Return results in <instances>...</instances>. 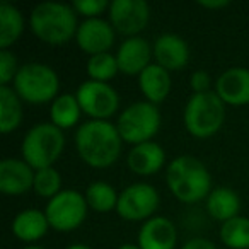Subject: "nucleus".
Instances as JSON below:
<instances>
[{"mask_svg": "<svg viewBox=\"0 0 249 249\" xmlns=\"http://www.w3.org/2000/svg\"><path fill=\"white\" fill-rule=\"evenodd\" d=\"M75 149L79 157L94 169H107L121 156L123 139L116 123L107 120L84 121L75 132Z\"/></svg>", "mask_w": 249, "mask_h": 249, "instance_id": "obj_1", "label": "nucleus"}, {"mask_svg": "<svg viewBox=\"0 0 249 249\" xmlns=\"http://www.w3.org/2000/svg\"><path fill=\"white\" fill-rule=\"evenodd\" d=\"M166 184L174 198L183 203L207 200L212 191V176L203 162L193 156H179L166 167Z\"/></svg>", "mask_w": 249, "mask_h": 249, "instance_id": "obj_2", "label": "nucleus"}, {"mask_svg": "<svg viewBox=\"0 0 249 249\" xmlns=\"http://www.w3.org/2000/svg\"><path fill=\"white\" fill-rule=\"evenodd\" d=\"M29 28L39 41L62 46L75 38L79 29L77 12L63 2H41L29 14Z\"/></svg>", "mask_w": 249, "mask_h": 249, "instance_id": "obj_3", "label": "nucleus"}, {"mask_svg": "<svg viewBox=\"0 0 249 249\" xmlns=\"http://www.w3.org/2000/svg\"><path fill=\"white\" fill-rule=\"evenodd\" d=\"M65 147L63 130L52 123L41 121L28 130L21 143V156L35 171L53 167Z\"/></svg>", "mask_w": 249, "mask_h": 249, "instance_id": "obj_4", "label": "nucleus"}, {"mask_svg": "<svg viewBox=\"0 0 249 249\" xmlns=\"http://www.w3.org/2000/svg\"><path fill=\"white\" fill-rule=\"evenodd\" d=\"M225 121V103L215 90L193 94L188 99L183 113L186 132L195 139L213 137Z\"/></svg>", "mask_w": 249, "mask_h": 249, "instance_id": "obj_5", "label": "nucleus"}, {"mask_svg": "<svg viewBox=\"0 0 249 249\" xmlns=\"http://www.w3.org/2000/svg\"><path fill=\"white\" fill-rule=\"evenodd\" d=\"M12 89L22 101L29 104H45L58 97L60 79L55 69L46 63L31 62L19 69Z\"/></svg>", "mask_w": 249, "mask_h": 249, "instance_id": "obj_6", "label": "nucleus"}, {"mask_svg": "<svg viewBox=\"0 0 249 249\" xmlns=\"http://www.w3.org/2000/svg\"><path fill=\"white\" fill-rule=\"evenodd\" d=\"M160 111L157 104L149 101H137L126 106L118 116L116 128L123 142L139 145L150 142L160 130Z\"/></svg>", "mask_w": 249, "mask_h": 249, "instance_id": "obj_7", "label": "nucleus"}, {"mask_svg": "<svg viewBox=\"0 0 249 249\" xmlns=\"http://www.w3.org/2000/svg\"><path fill=\"white\" fill-rule=\"evenodd\" d=\"M87 208L89 205L80 191L62 190L56 196L48 200L45 213L52 229L58 232H70L82 225L87 217Z\"/></svg>", "mask_w": 249, "mask_h": 249, "instance_id": "obj_8", "label": "nucleus"}, {"mask_svg": "<svg viewBox=\"0 0 249 249\" xmlns=\"http://www.w3.org/2000/svg\"><path fill=\"white\" fill-rule=\"evenodd\" d=\"M159 191L149 183H133L120 193L116 213L126 222H147L159 208Z\"/></svg>", "mask_w": 249, "mask_h": 249, "instance_id": "obj_9", "label": "nucleus"}, {"mask_svg": "<svg viewBox=\"0 0 249 249\" xmlns=\"http://www.w3.org/2000/svg\"><path fill=\"white\" fill-rule=\"evenodd\" d=\"M77 101L82 113L90 116V120H107L120 107V96L116 89L107 82L86 80L77 87Z\"/></svg>", "mask_w": 249, "mask_h": 249, "instance_id": "obj_10", "label": "nucleus"}, {"mask_svg": "<svg viewBox=\"0 0 249 249\" xmlns=\"http://www.w3.org/2000/svg\"><path fill=\"white\" fill-rule=\"evenodd\" d=\"M109 22L114 31L126 38L139 36L150 22V7L145 0H113Z\"/></svg>", "mask_w": 249, "mask_h": 249, "instance_id": "obj_11", "label": "nucleus"}, {"mask_svg": "<svg viewBox=\"0 0 249 249\" xmlns=\"http://www.w3.org/2000/svg\"><path fill=\"white\" fill-rule=\"evenodd\" d=\"M116 31L109 21L101 18L84 19L79 24L75 35V43L84 53L94 56L99 53H107L114 45Z\"/></svg>", "mask_w": 249, "mask_h": 249, "instance_id": "obj_12", "label": "nucleus"}, {"mask_svg": "<svg viewBox=\"0 0 249 249\" xmlns=\"http://www.w3.org/2000/svg\"><path fill=\"white\" fill-rule=\"evenodd\" d=\"M154 50L145 38L142 36L124 38L116 52L118 69L124 75H140L152 63L150 62Z\"/></svg>", "mask_w": 249, "mask_h": 249, "instance_id": "obj_13", "label": "nucleus"}, {"mask_svg": "<svg viewBox=\"0 0 249 249\" xmlns=\"http://www.w3.org/2000/svg\"><path fill=\"white\" fill-rule=\"evenodd\" d=\"M36 171L24 159L7 157L0 162V191L7 196H19L35 184Z\"/></svg>", "mask_w": 249, "mask_h": 249, "instance_id": "obj_14", "label": "nucleus"}, {"mask_svg": "<svg viewBox=\"0 0 249 249\" xmlns=\"http://www.w3.org/2000/svg\"><path fill=\"white\" fill-rule=\"evenodd\" d=\"M137 244L140 249H174L178 244L176 225L164 215H154L142 224Z\"/></svg>", "mask_w": 249, "mask_h": 249, "instance_id": "obj_15", "label": "nucleus"}, {"mask_svg": "<svg viewBox=\"0 0 249 249\" xmlns=\"http://www.w3.org/2000/svg\"><path fill=\"white\" fill-rule=\"evenodd\" d=\"M215 92L231 106L249 104V69L232 67L222 72L215 80Z\"/></svg>", "mask_w": 249, "mask_h": 249, "instance_id": "obj_16", "label": "nucleus"}, {"mask_svg": "<svg viewBox=\"0 0 249 249\" xmlns=\"http://www.w3.org/2000/svg\"><path fill=\"white\" fill-rule=\"evenodd\" d=\"M152 50L157 65L164 67L169 72L183 70L190 62V46L181 36L174 33L160 35L154 41Z\"/></svg>", "mask_w": 249, "mask_h": 249, "instance_id": "obj_17", "label": "nucleus"}, {"mask_svg": "<svg viewBox=\"0 0 249 249\" xmlns=\"http://www.w3.org/2000/svg\"><path fill=\"white\" fill-rule=\"evenodd\" d=\"M126 164L130 171L139 176H150V174L159 173L166 164L164 147L154 140L133 145L126 156Z\"/></svg>", "mask_w": 249, "mask_h": 249, "instance_id": "obj_18", "label": "nucleus"}, {"mask_svg": "<svg viewBox=\"0 0 249 249\" xmlns=\"http://www.w3.org/2000/svg\"><path fill=\"white\" fill-rule=\"evenodd\" d=\"M139 87L145 101L160 104L171 92V72L157 63H150L139 75Z\"/></svg>", "mask_w": 249, "mask_h": 249, "instance_id": "obj_19", "label": "nucleus"}, {"mask_svg": "<svg viewBox=\"0 0 249 249\" xmlns=\"http://www.w3.org/2000/svg\"><path fill=\"white\" fill-rule=\"evenodd\" d=\"M11 229L19 241L36 242L46 235L50 222L45 212L38 210V208H26L14 217Z\"/></svg>", "mask_w": 249, "mask_h": 249, "instance_id": "obj_20", "label": "nucleus"}, {"mask_svg": "<svg viewBox=\"0 0 249 249\" xmlns=\"http://www.w3.org/2000/svg\"><path fill=\"white\" fill-rule=\"evenodd\" d=\"M207 212L213 220L217 222H227L231 218L237 217L241 210V198L232 188L229 186H218L210 191V195L205 200Z\"/></svg>", "mask_w": 249, "mask_h": 249, "instance_id": "obj_21", "label": "nucleus"}, {"mask_svg": "<svg viewBox=\"0 0 249 249\" xmlns=\"http://www.w3.org/2000/svg\"><path fill=\"white\" fill-rule=\"evenodd\" d=\"M24 33V16L9 2L0 4V50H9Z\"/></svg>", "mask_w": 249, "mask_h": 249, "instance_id": "obj_22", "label": "nucleus"}, {"mask_svg": "<svg viewBox=\"0 0 249 249\" xmlns=\"http://www.w3.org/2000/svg\"><path fill=\"white\" fill-rule=\"evenodd\" d=\"M22 121V99L12 87L0 86V132L7 135Z\"/></svg>", "mask_w": 249, "mask_h": 249, "instance_id": "obj_23", "label": "nucleus"}, {"mask_svg": "<svg viewBox=\"0 0 249 249\" xmlns=\"http://www.w3.org/2000/svg\"><path fill=\"white\" fill-rule=\"evenodd\" d=\"M82 107L75 94H60L50 106V121L60 130L73 128L80 121Z\"/></svg>", "mask_w": 249, "mask_h": 249, "instance_id": "obj_24", "label": "nucleus"}, {"mask_svg": "<svg viewBox=\"0 0 249 249\" xmlns=\"http://www.w3.org/2000/svg\"><path fill=\"white\" fill-rule=\"evenodd\" d=\"M84 196H86L89 208L99 213H107V212L116 210L120 193L106 181H94L86 188Z\"/></svg>", "mask_w": 249, "mask_h": 249, "instance_id": "obj_25", "label": "nucleus"}, {"mask_svg": "<svg viewBox=\"0 0 249 249\" xmlns=\"http://www.w3.org/2000/svg\"><path fill=\"white\" fill-rule=\"evenodd\" d=\"M220 241L229 249H249V218L237 215L224 222L220 227Z\"/></svg>", "mask_w": 249, "mask_h": 249, "instance_id": "obj_26", "label": "nucleus"}, {"mask_svg": "<svg viewBox=\"0 0 249 249\" xmlns=\"http://www.w3.org/2000/svg\"><path fill=\"white\" fill-rule=\"evenodd\" d=\"M86 69H87L89 79L97 80V82H109V80L120 72L116 55H111L109 52L89 56Z\"/></svg>", "mask_w": 249, "mask_h": 249, "instance_id": "obj_27", "label": "nucleus"}, {"mask_svg": "<svg viewBox=\"0 0 249 249\" xmlns=\"http://www.w3.org/2000/svg\"><path fill=\"white\" fill-rule=\"evenodd\" d=\"M33 190L38 196L52 200L62 191V176L55 167H45V169L36 171Z\"/></svg>", "mask_w": 249, "mask_h": 249, "instance_id": "obj_28", "label": "nucleus"}, {"mask_svg": "<svg viewBox=\"0 0 249 249\" xmlns=\"http://www.w3.org/2000/svg\"><path fill=\"white\" fill-rule=\"evenodd\" d=\"M19 69L18 58L11 50H0V86H9L14 82Z\"/></svg>", "mask_w": 249, "mask_h": 249, "instance_id": "obj_29", "label": "nucleus"}, {"mask_svg": "<svg viewBox=\"0 0 249 249\" xmlns=\"http://www.w3.org/2000/svg\"><path fill=\"white\" fill-rule=\"evenodd\" d=\"M109 2L107 0H75L72 7L75 9L77 14L84 16L86 19L99 18L103 12L109 11Z\"/></svg>", "mask_w": 249, "mask_h": 249, "instance_id": "obj_30", "label": "nucleus"}, {"mask_svg": "<svg viewBox=\"0 0 249 249\" xmlns=\"http://www.w3.org/2000/svg\"><path fill=\"white\" fill-rule=\"evenodd\" d=\"M190 87L193 90V94H201L212 90V79L208 75V72L205 70H196L191 73L190 77Z\"/></svg>", "mask_w": 249, "mask_h": 249, "instance_id": "obj_31", "label": "nucleus"}, {"mask_svg": "<svg viewBox=\"0 0 249 249\" xmlns=\"http://www.w3.org/2000/svg\"><path fill=\"white\" fill-rule=\"evenodd\" d=\"M181 249H217V246L207 237H193L184 242Z\"/></svg>", "mask_w": 249, "mask_h": 249, "instance_id": "obj_32", "label": "nucleus"}, {"mask_svg": "<svg viewBox=\"0 0 249 249\" xmlns=\"http://www.w3.org/2000/svg\"><path fill=\"white\" fill-rule=\"evenodd\" d=\"M198 5L203 9H213V11H220L231 5L229 0H198Z\"/></svg>", "mask_w": 249, "mask_h": 249, "instance_id": "obj_33", "label": "nucleus"}, {"mask_svg": "<svg viewBox=\"0 0 249 249\" xmlns=\"http://www.w3.org/2000/svg\"><path fill=\"white\" fill-rule=\"evenodd\" d=\"M118 249H140L139 244H132V242H126V244H121Z\"/></svg>", "mask_w": 249, "mask_h": 249, "instance_id": "obj_34", "label": "nucleus"}, {"mask_svg": "<svg viewBox=\"0 0 249 249\" xmlns=\"http://www.w3.org/2000/svg\"><path fill=\"white\" fill-rule=\"evenodd\" d=\"M65 249H92L90 246H87V244H72V246H69V248H65Z\"/></svg>", "mask_w": 249, "mask_h": 249, "instance_id": "obj_35", "label": "nucleus"}, {"mask_svg": "<svg viewBox=\"0 0 249 249\" xmlns=\"http://www.w3.org/2000/svg\"><path fill=\"white\" fill-rule=\"evenodd\" d=\"M22 249H45V248H41V246H26Z\"/></svg>", "mask_w": 249, "mask_h": 249, "instance_id": "obj_36", "label": "nucleus"}]
</instances>
